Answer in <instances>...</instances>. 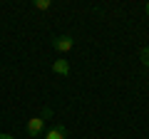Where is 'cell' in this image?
Segmentation results:
<instances>
[{
    "instance_id": "1",
    "label": "cell",
    "mask_w": 149,
    "mask_h": 139,
    "mask_svg": "<svg viewBox=\"0 0 149 139\" xmlns=\"http://www.w3.org/2000/svg\"><path fill=\"white\" fill-rule=\"evenodd\" d=\"M42 127H45V119L37 114V117H30L27 119V137L30 139H37L40 134H42Z\"/></svg>"
},
{
    "instance_id": "2",
    "label": "cell",
    "mask_w": 149,
    "mask_h": 139,
    "mask_svg": "<svg viewBox=\"0 0 149 139\" xmlns=\"http://www.w3.org/2000/svg\"><path fill=\"white\" fill-rule=\"evenodd\" d=\"M74 45V40L70 38V35H57V38H52V47L57 50V52H70Z\"/></svg>"
},
{
    "instance_id": "3",
    "label": "cell",
    "mask_w": 149,
    "mask_h": 139,
    "mask_svg": "<svg viewBox=\"0 0 149 139\" xmlns=\"http://www.w3.org/2000/svg\"><path fill=\"white\" fill-rule=\"evenodd\" d=\"M52 72H55V75L67 77L70 75V62H67V60H55V62H52Z\"/></svg>"
},
{
    "instance_id": "4",
    "label": "cell",
    "mask_w": 149,
    "mask_h": 139,
    "mask_svg": "<svg viewBox=\"0 0 149 139\" xmlns=\"http://www.w3.org/2000/svg\"><path fill=\"white\" fill-rule=\"evenodd\" d=\"M45 139H67V129H65L62 124H55V127L45 134Z\"/></svg>"
},
{
    "instance_id": "5",
    "label": "cell",
    "mask_w": 149,
    "mask_h": 139,
    "mask_svg": "<svg viewBox=\"0 0 149 139\" xmlns=\"http://www.w3.org/2000/svg\"><path fill=\"white\" fill-rule=\"evenodd\" d=\"M139 57H142V65H144V67H149V45H147V47H142Z\"/></svg>"
},
{
    "instance_id": "6",
    "label": "cell",
    "mask_w": 149,
    "mask_h": 139,
    "mask_svg": "<svg viewBox=\"0 0 149 139\" xmlns=\"http://www.w3.org/2000/svg\"><path fill=\"white\" fill-rule=\"evenodd\" d=\"M50 5H52L50 0H35V8H37V10H50Z\"/></svg>"
},
{
    "instance_id": "7",
    "label": "cell",
    "mask_w": 149,
    "mask_h": 139,
    "mask_svg": "<svg viewBox=\"0 0 149 139\" xmlns=\"http://www.w3.org/2000/svg\"><path fill=\"white\" fill-rule=\"evenodd\" d=\"M0 139H15L13 134H0Z\"/></svg>"
},
{
    "instance_id": "8",
    "label": "cell",
    "mask_w": 149,
    "mask_h": 139,
    "mask_svg": "<svg viewBox=\"0 0 149 139\" xmlns=\"http://www.w3.org/2000/svg\"><path fill=\"white\" fill-rule=\"evenodd\" d=\"M144 13H147V15H149V3H147V8H144Z\"/></svg>"
}]
</instances>
